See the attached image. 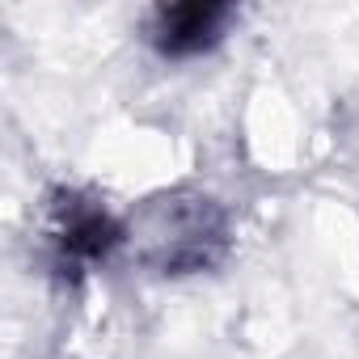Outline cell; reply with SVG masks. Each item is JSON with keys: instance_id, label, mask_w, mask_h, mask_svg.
Listing matches in <instances>:
<instances>
[{"instance_id": "cell-1", "label": "cell", "mask_w": 359, "mask_h": 359, "mask_svg": "<svg viewBox=\"0 0 359 359\" xmlns=\"http://www.w3.org/2000/svg\"><path fill=\"white\" fill-rule=\"evenodd\" d=\"M51 254L60 275H85L89 266L106 262L123 245V224L93 199L64 191L51 203Z\"/></svg>"}, {"instance_id": "cell-2", "label": "cell", "mask_w": 359, "mask_h": 359, "mask_svg": "<svg viewBox=\"0 0 359 359\" xmlns=\"http://www.w3.org/2000/svg\"><path fill=\"white\" fill-rule=\"evenodd\" d=\"M161 266L165 271H199L208 262H216V254L224 250V220L208 199L195 203H173L169 208V224L161 229Z\"/></svg>"}, {"instance_id": "cell-3", "label": "cell", "mask_w": 359, "mask_h": 359, "mask_svg": "<svg viewBox=\"0 0 359 359\" xmlns=\"http://www.w3.org/2000/svg\"><path fill=\"white\" fill-rule=\"evenodd\" d=\"M229 18H233L229 5H199V0L195 5H161L148 18V39L161 55L187 60V55H199V51L216 47Z\"/></svg>"}]
</instances>
